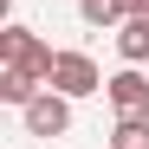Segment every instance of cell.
<instances>
[{"label": "cell", "mask_w": 149, "mask_h": 149, "mask_svg": "<svg viewBox=\"0 0 149 149\" xmlns=\"http://www.w3.org/2000/svg\"><path fill=\"white\" fill-rule=\"evenodd\" d=\"M0 65H33L39 78L52 84V65H58V52H52V45H45L33 26H19V19H13V26L0 33Z\"/></svg>", "instance_id": "6da1fadb"}, {"label": "cell", "mask_w": 149, "mask_h": 149, "mask_svg": "<svg viewBox=\"0 0 149 149\" xmlns=\"http://www.w3.org/2000/svg\"><path fill=\"white\" fill-rule=\"evenodd\" d=\"M104 84H110V78L97 71V58H91V52H78V45H65V52H58V65H52V91H65L71 104H78V97L104 91Z\"/></svg>", "instance_id": "7a4b0ae2"}, {"label": "cell", "mask_w": 149, "mask_h": 149, "mask_svg": "<svg viewBox=\"0 0 149 149\" xmlns=\"http://www.w3.org/2000/svg\"><path fill=\"white\" fill-rule=\"evenodd\" d=\"M19 123H26V136H45V143H52V136H65V130H71V97L45 84L33 104L19 110Z\"/></svg>", "instance_id": "3957f363"}, {"label": "cell", "mask_w": 149, "mask_h": 149, "mask_svg": "<svg viewBox=\"0 0 149 149\" xmlns=\"http://www.w3.org/2000/svg\"><path fill=\"white\" fill-rule=\"evenodd\" d=\"M104 97L117 104V117H149V71H143V65H123V71H110Z\"/></svg>", "instance_id": "277c9868"}, {"label": "cell", "mask_w": 149, "mask_h": 149, "mask_svg": "<svg viewBox=\"0 0 149 149\" xmlns=\"http://www.w3.org/2000/svg\"><path fill=\"white\" fill-rule=\"evenodd\" d=\"M45 91V78L33 65H0V104H13V110H26L33 97Z\"/></svg>", "instance_id": "5b68a950"}, {"label": "cell", "mask_w": 149, "mask_h": 149, "mask_svg": "<svg viewBox=\"0 0 149 149\" xmlns=\"http://www.w3.org/2000/svg\"><path fill=\"white\" fill-rule=\"evenodd\" d=\"M117 58L123 65H149V19H123L117 26Z\"/></svg>", "instance_id": "8992f818"}, {"label": "cell", "mask_w": 149, "mask_h": 149, "mask_svg": "<svg viewBox=\"0 0 149 149\" xmlns=\"http://www.w3.org/2000/svg\"><path fill=\"white\" fill-rule=\"evenodd\" d=\"M143 143H149V117H117L110 149H143Z\"/></svg>", "instance_id": "52a82bcc"}, {"label": "cell", "mask_w": 149, "mask_h": 149, "mask_svg": "<svg viewBox=\"0 0 149 149\" xmlns=\"http://www.w3.org/2000/svg\"><path fill=\"white\" fill-rule=\"evenodd\" d=\"M78 19L84 26H123V7L117 0H78Z\"/></svg>", "instance_id": "ba28073f"}, {"label": "cell", "mask_w": 149, "mask_h": 149, "mask_svg": "<svg viewBox=\"0 0 149 149\" xmlns=\"http://www.w3.org/2000/svg\"><path fill=\"white\" fill-rule=\"evenodd\" d=\"M123 7V19H149V0H117Z\"/></svg>", "instance_id": "9c48e42d"}, {"label": "cell", "mask_w": 149, "mask_h": 149, "mask_svg": "<svg viewBox=\"0 0 149 149\" xmlns=\"http://www.w3.org/2000/svg\"><path fill=\"white\" fill-rule=\"evenodd\" d=\"M143 149H149V143H143Z\"/></svg>", "instance_id": "30bf717a"}]
</instances>
